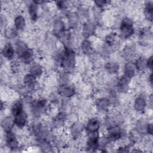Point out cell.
Masks as SVG:
<instances>
[{"mask_svg": "<svg viewBox=\"0 0 153 153\" xmlns=\"http://www.w3.org/2000/svg\"><path fill=\"white\" fill-rule=\"evenodd\" d=\"M117 35L116 33L113 32L109 33L105 36V44L110 47H113L117 42Z\"/></svg>", "mask_w": 153, "mask_h": 153, "instance_id": "4dcf8cb0", "label": "cell"}, {"mask_svg": "<svg viewBox=\"0 0 153 153\" xmlns=\"http://www.w3.org/2000/svg\"><path fill=\"white\" fill-rule=\"evenodd\" d=\"M14 27L19 31H23L26 26V22L25 18L22 15H18L15 17L14 19Z\"/></svg>", "mask_w": 153, "mask_h": 153, "instance_id": "603a6c76", "label": "cell"}, {"mask_svg": "<svg viewBox=\"0 0 153 153\" xmlns=\"http://www.w3.org/2000/svg\"><path fill=\"white\" fill-rule=\"evenodd\" d=\"M134 33L133 21L129 17H124L120 25V36L123 39L131 38Z\"/></svg>", "mask_w": 153, "mask_h": 153, "instance_id": "3957f363", "label": "cell"}, {"mask_svg": "<svg viewBox=\"0 0 153 153\" xmlns=\"http://www.w3.org/2000/svg\"><path fill=\"white\" fill-rule=\"evenodd\" d=\"M100 127V123L98 119L96 118H91L88 120L85 125V130L87 133L97 131Z\"/></svg>", "mask_w": 153, "mask_h": 153, "instance_id": "d6986e66", "label": "cell"}, {"mask_svg": "<svg viewBox=\"0 0 153 153\" xmlns=\"http://www.w3.org/2000/svg\"><path fill=\"white\" fill-rule=\"evenodd\" d=\"M14 126V119L13 117L7 116L4 117V118L1 121V127L4 130V132L11 131Z\"/></svg>", "mask_w": 153, "mask_h": 153, "instance_id": "cb8c5ba5", "label": "cell"}, {"mask_svg": "<svg viewBox=\"0 0 153 153\" xmlns=\"http://www.w3.org/2000/svg\"><path fill=\"white\" fill-rule=\"evenodd\" d=\"M57 92L60 96L69 99L75 94V89L74 86L69 84L60 85L58 88Z\"/></svg>", "mask_w": 153, "mask_h": 153, "instance_id": "ba28073f", "label": "cell"}, {"mask_svg": "<svg viewBox=\"0 0 153 153\" xmlns=\"http://www.w3.org/2000/svg\"><path fill=\"white\" fill-rule=\"evenodd\" d=\"M15 51L18 57L20 59L23 55H25L30 48L27 45V44L22 40H18L15 44Z\"/></svg>", "mask_w": 153, "mask_h": 153, "instance_id": "2e32d148", "label": "cell"}, {"mask_svg": "<svg viewBox=\"0 0 153 153\" xmlns=\"http://www.w3.org/2000/svg\"><path fill=\"white\" fill-rule=\"evenodd\" d=\"M18 31L14 27H8L4 29V36L8 39H13L17 35Z\"/></svg>", "mask_w": 153, "mask_h": 153, "instance_id": "d6a6232c", "label": "cell"}, {"mask_svg": "<svg viewBox=\"0 0 153 153\" xmlns=\"http://www.w3.org/2000/svg\"><path fill=\"white\" fill-rule=\"evenodd\" d=\"M137 71L143 72L146 69V59L143 57H138L134 63Z\"/></svg>", "mask_w": 153, "mask_h": 153, "instance_id": "f546056e", "label": "cell"}, {"mask_svg": "<svg viewBox=\"0 0 153 153\" xmlns=\"http://www.w3.org/2000/svg\"><path fill=\"white\" fill-rule=\"evenodd\" d=\"M146 134L148 135H152V123L148 122L146 127Z\"/></svg>", "mask_w": 153, "mask_h": 153, "instance_id": "74e56055", "label": "cell"}, {"mask_svg": "<svg viewBox=\"0 0 153 153\" xmlns=\"http://www.w3.org/2000/svg\"><path fill=\"white\" fill-rule=\"evenodd\" d=\"M147 106V100L145 96L142 95H139L135 98L133 103L134 109L139 112L143 113L146 110Z\"/></svg>", "mask_w": 153, "mask_h": 153, "instance_id": "8fae6325", "label": "cell"}, {"mask_svg": "<svg viewBox=\"0 0 153 153\" xmlns=\"http://www.w3.org/2000/svg\"><path fill=\"white\" fill-rule=\"evenodd\" d=\"M144 14L147 20L152 21L153 17V3L152 1H147L144 5Z\"/></svg>", "mask_w": 153, "mask_h": 153, "instance_id": "83f0119b", "label": "cell"}, {"mask_svg": "<svg viewBox=\"0 0 153 153\" xmlns=\"http://www.w3.org/2000/svg\"><path fill=\"white\" fill-rule=\"evenodd\" d=\"M38 8L39 5L32 1L27 6V11L29 15L30 19L33 22H36L38 19Z\"/></svg>", "mask_w": 153, "mask_h": 153, "instance_id": "ffe728a7", "label": "cell"}, {"mask_svg": "<svg viewBox=\"0 0 153 153\" xmlns=\"http://www.w3.org/2000/svg\"><path fill=\"white\" fill-rule=\"evenodd\" d=\"M85 130V125L79 121H76L71 124L69 128V134L74 139H78Z\"/></svg>", "mask_w": 153, "mask_h": 153, "instance_id": "8992f818", "label": "cell"}, {"mask_svg": "<svg viewBox=\"0 0 153 153\" xmlns=\"http://www.w3.org/2000/svg\"><path fill=\"white\" fill-rule=\"evenodd\" d=\"M66 18L68 23V25L71 29H75L78 27L79 17L76 12H68L66 14Z\"/></svg>", "mask_w": 153, "mask_h": 153, "instance_id": "e0dca14e", "label": "cell"}, {"mask_svg": "<svg viewBox=\"0 0 153 153\" xmlns=\"http://www.w3.org/2000/svg\"><path fill=\"white\" fill-rule=\"evenodd\" d=\"M131 78L123 75L117 82V90L121 93H124L127 92L129 88V86L131 82Z\"/></svg>", "mask_w": 153, "mask_h": 153, "instance_id": "30bf717a", "label": "cell"}, {"mask_svg": "<svg viewBox=\"0 0 153 153\" xmlns=\"http://www.w3.org/2000/svg\"><path fill=\"white\" fill-rule=\"evenodd\" d=\"M67 121V115L64 112H59L53 119L52 126L56 129L63 127Z\"/></svg>", "mask_w": 153, "mask_h": 153, "instance_id": "7c38bea8", "label": "cell"}, {"mask_svg": "<svg viewBox=\"0 0 153 153\" xmlns=\"http://www.w3.org/2000/svg\"><path fill=\"white\" fill-rule=\"evenodd\" d=\"M105 71L110 74H115L120 70V65L114 61L107 62L105 65Z\"/></svg>", "mask_w": 153, "mask_h": 153, "instance_id": "4316f807", "label": "cell"}, {"mask_svg": "<svg viewBox=\"0 0 153 153\" xmlns=\"http://www.w3.org/2000/svg\"><path fill=\"white\" fill-rule=\"evenodd\" d=\"M148 83H149L150 85L151 86L152 84V73H151V72L150 73V74L148 75Z\"/></svg>", "mask_w": 153, "mask_h": 153, "instance_id": "f35d334b", "label": "cell"}, {"mask_svg": "<svg viewBox=\"0 0 153 153\" xmlns=\"http://www.w3.org/2000/svg\"><path fill=\"white\" fill-rule=\"evenodd\" d=\"M148 123L143 120L138 121L136 126V130L137 133L140 134H146V127Z\"/></svg>", "mask_w": 153, "mask_h": 153, "instance_id": "1f68e13d", "label": "cell"}, {"mask_svg": "<svg viewBox=\"0 0 153 153\" xmlns=\"http://www.w3.org/2000/svg\"><path fill=\"white\" fill-rule=\"evenodd\" d=\"M37 78L30 74H27L23 78V85L27 90H33L36 87Z\"/></svg>", "mask_w": 153, "mask_h": 153, "instance_id": "4fadbf2b", "label": "cell"}, {"mask_svg": "<svg viewBox=\"0 0 153 153\" xmlns=\"http://www.w3.org/2000/svg\"><path fill=\"white\" fill-rule=\"evenodd\" d=\"M107 137L110 142H117L123 136V131L118 124L107 128Z\"/></svg>", "mask_w": 153, "mask_h": 153, "instance_id": "277c9868", "label": "cell"}, {"mask_svg": "<svg viewBox=\"0 0 153 153\" xmlns=\"http://www.w3.org/2000/svg\"><path fill=\"white\" fill-rule=\"evenodd\" d=\"M24 111L23 102L21 99H17L13 103L11 108V112L13 116Z\"/></svg>", "mask_w": 153, "mask_h": 153, "instance_id": "f1b7e54d", "label": "cell"}, {"mask_svg": "<svg viewBox=\"0 0 153 153\" xmlns=\"http://www.w3.org/2000/svg\"><path fill=\"white\" fill-rule=\"evenodd\" d=\"M15 49L10 43H7L4 45L2 50L3 57L7 60H12L15 55Z\"/></svg>", "mask_w": 153, "mask_h": 153, "instance_id": "44dd1931", "label": "cell"}, {"mask_svg": "<svg viewBox=\"0 0 153 153\" xmlns=\"http://www.w3.org/2000/svg\"><path fill=\"white\" fill-rule=\"evenodd\" d=\"M136 71L134 63L131 61H128L125 64L124 68V75L132 78L135 75Z\"/></svg>", "mask_w": 153, "mask_h": 153, "instance_id": "7402d4cb", "label": "cell"}, {"mask_svg": "<svg viewBox=\"0 0 153 153\" xmlns=\"http://www.w3.org/2000/svg\"><path fill=\"white\" fill-rule=\"evenodd\" d=\"M94 3L97 8L102 10L108 6L109 4H111V2L107 1H94Z\"/></svg>", "mask_w": 153, "mask_h": 153, "instance_id": "d590c367", "label": "cell"}, {"mask_svg": "<svg viewBox=\"0 0 153 153\" xmlns=\"http://www.w3.org/2000/svg\"><path fill=\"white\" fill-rule=\"evenodd\" d=\"M59 63L68 72H72L76 65V54L71 47L66 46L63 50L60 53Z\"/></svg>", "mask_w": 153, "mask_h": 153, "instance_id": "6da1fadb", "label": "cell"}, {"mask_svg": "<svg viewBox=\"0 0 153 153\" xmlns=\"http://www.w3.org/2000/svg\"><path fill=\"white\" fill-rule=\"evenodd\" d=\"M69 72L66 71H64L60 74L59 75V82L60 85H66L69 84Z\"/></svg>", "mask_w": 153, "mask_h": 153, "instance_id": "836d02e7", "label": "cell"}, {"mask_svg": "<svg viewBox=\"0 0 153 153\" xmlns=\"http://www.w3.org/2000/svg\"><path fill=\"white\" fill-rule=\"evenodd\" d=\"M136 54V48L132 44H127L125 47H124L122 50V55L123 57L127 60L131 61L135 56Z\"/></svg>", "mask_w": 153, "mask_h": 153, "instance_id": "5bb4252c", "label": "cell"}, {"mask_svg": "<svg viewBox=\"0 0 153 153\" xmlns=\"http://www.w3.org/2000/svg\"><path fill=\"white\" fill-rule=\"evenodd\" d=\"M146 67L147 69L152 71V56H151L146 59Z\"/></svg>", "mask_w": 153, "mask_h": 153, "instance_id": "8d00e7d4", "label": "cell"}, {"mask_svg": "<svg viewBox=\"0 0 153 153\" xmlns=\"http://www.w3.org/2000/svg\"><path fill=\"white\" fill-rule=\"evenodd\" d=\"M5 144L8 148L11 150H15L19 148V145L16 134L12 130L5 132Z\"/></svg>", "mask_w": 153, "mask_h": 153, "instance_id": "52a82bcc", "label": "cell"}, {"mask_svg": "<svg viewBox=\"0 0 153 153\" xmlns=\"http://www.w3.org/2000/svg\"><path fill=\"white\" fill-rule=\"evenodd\" d=\"M79 19L82 18H87L89 16V11L88 9L84 7H81L78 8V11L77 13Z\"/></svg>", "mask_w": 153, "mask_h": 153, "instance_id": "e575fe53", "label": "cell"}, {"mask_svg": "<svg viewBox=\"0 0 153 153\" xmlns=\"http://www.w3.org/2000/svg\"><path fill=\"white\" fill-rule=\"evenodd\" d=\"M14 126L19 128H24L27 124V115L25 111H23L13 116Z\"/></svg>", "mask_w": 153, "mask_h": 153, "instance_id": "9c48e42d", "label": "cell"}, {"mask_svg": "<svg viewBox=\"0 0 153 153\" xmlns=\"http://www.w3.org/2000/svg\"><path fill=\"white\" fill-rule=\"evenodd\" d=\"M30 104V111L32 114L35 118L40 117L42 114L47 112L48 110V102L43 97H41L36 100H32Z\"/></svg>", "mask_w": 153, "mask_h": 153, "instance_id": "7a4b0ae2", "label": "cell"}, {"mask_svg": "<svg viewBox=\"0 0 153 153\" xmlns=\"http://www.w3.org/2000/svg\"><path fill=\"white\" fill-rule=\"evenodd\" d=\"M29 73L36 78L40 77L43 74L42 67L38 63H33L30 64L29 67Z\"/></svg>", "mask_w": 153, "mask_h": 153, "instance_id": "d4e9b609", "label": "cell"}, {"mask_svg": "<svg viewBox=\"0 0 153 153\" xmlns=\"http://www.w3.org/2000/svg\"><path fill=\"white\" fill-rule=\"evenodd\" d=\"M96 26L94 22L88 20L86 21L82 26V33L85 37H90L94 35L96 32Z\"/></svg>", "mask_w": 153, "mask_h": 153, "instance_id": "ac0fdd59", "label": "cell"}, {"mask_svg": "<svg viewBox=\"0 0 153 153\" xmlns=\"http://www.w3.org/2000/svg\"><path fill=\"white\" fill-rule=\"evenodd\" d=\"M53 32L56 37L62 40L67 32V30L66 29L65 24L62 19L58 18L54 21L53 25Z\"/></svg>", "mask_w": 153, "mask_h": 153, "instance_id": "5b68a950", "label": "cell"}, {"mask_svg": "<svg viewBox=\"0 0 153 153\" xmlns=\"http://www.w3.org/2000/svg\"><path fill=\"white\" fill-rule=\"evenodd\" d=\"M111 101L107 97L98 98L95 102V106L97 110L100 112H105L108 111L111 106Z\"/></svg>", "mask_w": 153, "mask_h": 153, "instance_id": "9a60e30c", "label": "cell"}, {"mask_svg": "<svg viewBox=\"0 0 153 153\" xmlns=\"http://www.w3.org/2000/svg\"><path fill=\"white\" fill-rule=\"evenodd\" d=\"M81 49L83 54L91 55L93 53V47L91 42L88 39H85L81 43Z\"/></svg>", "mask_w": 153, "mask_h": 153, "instance_id": "484cf974", "label": "cell"}]
</instances>
